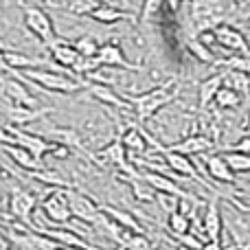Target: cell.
Instances as JSON below:
<instances>
[{"label":"cell","mask_w":250,"mask_h":250,"mask_svg":"<svg viewBox=\"0 0 250 250\" xmlns=\"http://www.w3.org/2000/svg\"><path fill=\"white\" fill-rule=\"evenodd\" d=\"M90 18L99 24H119L123 20H134V13H127V11H121L119 7H112V4H99L95 11L90 13Z\"/></svg>","instance_id":"d4e9b609"},{"label":"cell","mask_w":250,"mask_h":250,"mask_svg":"<svg viewBox=\"0 0 250 250\" xmlns=\"http://www.w3.org/2000/svg\"><path fill=\"white\" fill-rule=\"evenodd\" d=\"M66 200H68V207L70 213H73L75 220L83 222V224H95L97 217H99L101 208L90 195L82 193L79 189H64Z\"/></svg>","instance_id":"52a82bcc"},{"label":"cell","mask_w":250,"mask_h":250,"mask_svg":"<svg viewBox=\"0 0 250 250\" xmlns=\"http://www.w3.org/2000/svg\"><path fill=\"white\" fill-rule=\"evenodd\" d=\"M242 99H244V97L239 95V92H235L233 88L222 86L220 90H217L213 104H215L220 110H235V108H239V105H242Z\"/></svg>","instance_id":"f546056e"},{"label":"cell","mask_w":250,"mask_h":250,"mask_svg":"<svg viewBox=\"0 0 250 250\" xmlns=\"http://www.w3.org/2000/svg\"><path fill=\"white\" fill-rule=\"evenodd\" d=\"M55 250H68V248H64V246H57Z\"/></svg>","instance_id":"f6af8a7d"},{"label":"cell","mask_w":250,"mask_h":250,"mask_svg":"<svg viewBox=\"0 0 250 250\" xmlns=\"http://www.w3.org/2000/svg\"><path fill=\"white\" fill-rule=\"evenodd\" d=\"M244 136H250V114H248V123L244 125Z\"/></svg>","instance_id":"ee69618b"},{"label":"cell","mask_w":250,"mask_h":250,"mask_svg":"<svg viewBox=\"0 0 250 250\" xmlns=\"http://www.w3.org/2000/svg\"><path fill=\"white\" fill-rule=\"evenodd\" d=\"M9 66H7V60H4V51L0 48V73H9Z\"/></svg>","instance_id":"7bdbcfd3"},{"label":"cell","mask_w":250,"mask_h":250,"mask_svg":"<svg viewBox=\"0 0 250 250\" xmlns=\"http://www.w3.org/2000/svg\"><path fill=\"white\" fill-rule=\"evenodd\" d=\"M0 95L9 99L13 105H24V108H40L38 99L26 90V86L20 79H7L0 77Z\"/></svg>","instance_id":"9a60e30c"},{"label":"cell","mask_w":250,"mask_h":250,"mask_svg":"<svg viewBox=\"0 0 250 250\" xmlns=\"http://www.w3.org/2000/svg\"><path fill=\"white\" fill-rule=\"evenodd\" d=\"M224 160L230 167V171L237 173H250V154H242V151H224Z\"/></svg>","instance_id":"4dcf8cb0"},{"label":"cell","mask_w":250,"mask_h":250,"mask_svg":"<svg viewBox=\"0 0 250 250\" xmlns=\"http://www.w3.org/2000/svg\"><path fill=\"white\" fill-rule=\"evenodd\" d=\"M20 77H24L26 82L40 86L42 90L48 92H62V95H73V92H79L82 88H86L88 82H82V79H75L70 75L64 73H55V70H46V68H26L20 70Z\"/></svg>","instance_id":"7a4b0ae2"},{"label":"cell","mask_w":250,"mask_h":250,"mask_svg":"<svg viewBox=\"0 0 250 250\" xmlns=\"http://www.w3.org/2000/svg\"><path fill=\"white\" fill-rule=\"evenodd\" d=\"M187 48H189V53L195 57L198 62H204V64H215V53H213V48H208L207 44H202L198 38H191L189 44H187Z\"/></svg>","instance_id":"1f68e13d"},{"label":"cell","mask_w":250,"mask_h":250,"mask_svg":"<svg viewBox=\"0 0 250 250\" xmlns=\"http://www.w3.org/2000/svg\"><path fill=\"white\" fill-rule=\"evenodd\" d=\"M226 13H229L226 0H191L189 2V16L191 24H195V35L222 24Z\"/></svg>","instance_id":"3957f363"},{"label":"cell","mask_w":250,"mask_h":250,"mask_svg":"<svg viewBox=\"0 0 250 250\" xmlns=\"http://www.w3.org/2000/svg\"><path fill=\"white\" fill-rule=\"evenodd\" d=\"M202 250H224V244H222V239H207L202 244Z\"/></svg>","instance_id":"60d3db41"},{"label":"cell","mask_w":250,"mask_h":250,"mask_svg":"<svg viewBox=\"0 0 250 250\" xmlns=\"http://www.w3.org/2000/svg\"><path fill=\"white\" fill-rule=\"evenodd\" d=\"M154 149L163 154L165 163H167V167L171 169L173 173H178L180 178H189V180H193V182H198V185H204L207 189H211V187L204 182V178L198 173L195 165L191 163V156L178 154V151H167V149H165V145H160V143H158V147H154Z\"/></svg>","instance_id":"30bf717a"},{"label":"cell","mask_w":250,"mask_h":250,"mask_svg":"<svg viewBox=\"0 0 250 250\" xmlns=\"http://www.w3.org/2000/svg\"><path fill=\"white\" fill-rule=\"evenodd\" d=\"M167 226L173 235H185L191 230V220L180 211H173L167 215Z\"/></svg>","instance_id":"836d02e7"},{"label":"cell","mask_w":250,"mask_h":250,"mask_svg":"<svg viewBox=\"0 0 250 250\" xmlns=\"http://www.w3.org/2000/svg\"><path fill=\"white\" fill-rule=\"evenodd\" d=\"M4 127H7V132L11 134L13 145L24 147V149L29 151V154H33V156H35V158L44 160V156L51 154L53 143L48 141V138L38 136V134H31V132H24L22 127H13V125H4Z\"/></svg>","instance_id":"8fae6325"},{"label":"cell","mask_w":250,"mask_h":250,"mask_svg":"<svg viewBox=\"0 0 250 250\" xmlns=\"http://www.w3.org/2000/svg\"><path fill=\"white\" fill-rule=\"evenodd\" d=\"M202 229L207 239H222V229H224V222H222V211H220V195L213 191L211 200L207 202V211L202 217Z\"/></svg>","instance_id":"e0dca14e"},{"label":"cell","mask_w":250,"mask_h":250,"mask_svg":"<svg viewBox=\"0 0 250 250\" xmlns=\"http://www.w3.org/2000/svg\"><path fill=\"white\" fill-rule=\"evenodd\" d=\"M73 46L77 48L79 57H97V51H99V46H101V44L97 42L95 38H90V35H83V38L75 40V44H73Z\"/></svg>","instance_id":"d590c367"},{"label":"cell","mask_w":250,"mask_h":250,"mask_svg":"<svg viewBox=\"0 0 250 250\" xmlns=\"http://www.w3.org/2000/svg\"><path fill=\"white\" fill-rule=\"evenodd\" d=\"M53 108H24V105H7L4 108V117H7V125H13V127H24V125L40 121L46 114H51Z\"/></svg>","instance_id":"2e32d148"},{"label":"cell","mask_w":250,"mask_h":250,"mask_svg":"<svg viewBox=\"0 0 250 250\" xmlns=\"http://www.w3.org/2000/svg\"><path fill=\"white\" fill-rule=\"evenodd\" d=\"M156 202H158V207L163 208L165 213H173V211H178V207H180V200L182 198H178V195H171V193H160V191H156Z\"/></svg>","instance_id":"8d00e7d4"},{"label":"cell","mask_w":250,"mask_h":250,"mask_svg":"<svg viewBox=\"0 0 250 250\" xmlns=\"http://www.w3.org/2000/svg\"><path fill=\"white\" fill-rule=\"evenodd\" d=\"M0 250H11V242L7 239L4 233H0Z\"/></svg>","instance_id":"b9f144b4"},{"label":"cell","mask_w":250,"mask_h":250,"mask_svg":"<svg viewBox=\"0 0 250 250\" xmlns=\"http://www.w3.org/2000/svg\"><path fill=\"white\" fill-rule=\"evenodd\" d=\"M248 26H250V18H248Z\"/></svg>","instance_id":"7dc6e473"},{"label":"cell","mask_w":250,"mask_h":250,"mask_svg":"<svg viewBox=\"0 0 250 250\" xmlns=\"http://www.w3.org/2000/svg\"><path fill=\"white\" fill-rule=\"evenodd\" d=\"M0 151H4V154H7L18 167L24 169V171H40V169H44V160L35 158L33 154H29V151L20 145L7 143V145H0Z\"/></svg>","instance_id":"7402d4cb"},{"label":"cell","mask_w":250,"mask_h":250,"mask_svg":"<svg viewBox=\"0 0 250 250\" xmlns=\"http://www.w3.org/2000/svg\"><path fill=\"white\" fill-rule=\"evenodd\" d=\"M167 151H178V154H185V156H202L207 154L208 149H213V141L204 134H189L185 136L182 141L173 143V145H167L165 147Z\"/></svg>","instance_id":"d6986e66"},{"label":"cell","mask_w":250,"mask_h":250,"mask_svg":"<svg viewBox=\"0 0 250 250\" xmlns=\"http://www.w3.org/2000/svg\"><path fill=\"white\" fill-rule=\"evenodd\" d=\"M86 90L90 92L97 101H101V104H105V105H112L114 110H127V112H132V105L127 104V99L121 97L112 86H108V83L88 82L86 83Z\"/></svg>","instance_id":"ac0fdd59"},{"label":"cell","mask_w":250,"mask_h":250,"mask_svg":"<svg viewBox=\"0 0 250 250\" xmlns=\"http://www.w3.org/2000/svg\"><path fill=\"white\" fill-rule=\"evenodd\" d=\"M35 207H38L35 193L22 189V187H9V213L13 220H18L26 229H33Z\"/></svg>","instance_id":"5b68a950"},{"label":"cell","mask_w":250,"mask_h":250,"mask_svg":"<svg viewBox=\"0 0 250 250\" xmlns=\"http://www.w3.org/2000/svg\"><path fill=\"white\" fill-rule=\"evenodd\" d=\"M0 171H2V163H0Z\"/></svg>","instance_id":"bcb514c9"},{"label":"cell","mask_w":250,"mask_h":250,"mask_svg":"<svg viewBox=\"0 0 250 250\" xmlns=\"http://www.w3.org/2000/svg\"><path fill=\"white\" fill-rule=\"evenodd\" d=\"M4 60H7V66L16 73L26 68H44V62L40 57H31L24 55V53H16V51H4Z\"/></svg>","instance_id":"4316f807"},{"label":"cell","mask_w":250,"mask_h":250,"mask_svg":"<svg viewBox=\"0 0 250 250\" xmlns=\"http://www.w3.org/2000/svg\"><path fill=\"white\" fill-rule=\"evenodd\" d=\"M119 136H121V143L125 147V154H127V160L134 158H143L149 151V143H147L145 129L136 123H129L127 127H123L119 123Z\"/></svg>","instance_id":"9c48e42d"},{"label":"cell","mask_w":250,"mask_h":250,"mask_svg":"<svg viewBox=\"0 0 250 250\" xmlns=\"http://www.w3.org/2000/svg\"><path fill=\"white\" fill-rule=\"evenodd\" d=\"M99 4H101L99 0H68L66 2V11L73 13V16H90Z\"/></svg>","instance_id":"e575fe53"},{"label":"cell","mask_w":250,"mask_h":250,"mask_svg":"<svg viewBox=\"0 0 250 250\" xmlns=\"http://www.w3.org/2000/svg\"><path fill=\"white\" fill-rule=\"evenodd\" d=\"M204 167L211 180H215L217 185H235V173L230 171V167L226 165L224 156L222 154H213V156H204Z\"/></svg>","instance_id":"44dd1931"},{"label":"cell","mask_w":250,"mask_h":250,"mask_svg":"<svg viewBox=\"0 0 250 250\" xmlns=\"http://www.w3.org/2000/svg\"><path fill=\"white\" fill-rule=\"evenodd\" d=\"M26 176L33 178V180L38 182H44V185H48L51 189H75V185L68 180V178H64L60 171H55V169H40V171H26Z\"/></svg>","instance_id":"484cf974"},{"label":"cell","mask_w":250,"mask_h":250,"mask_svg":"<svg viewBox=\"0 0 250 250\" xmlns=\"http://www.w3.org/2000/svg\"><path fill=\"white\" fill-rule=\"evenodd\" d=\"M141 178L154 191H160V193H171V195H178V198H182V200H191V202H200V200L195 198L193 193L180 189V185H178L173 178L165 176V173H158V171H141Z\"/></svg>","instance_id":"5bb4252c"},{"label":"cell","mask_w":250,"mask_h":250,"mask_svg":"<svg viewBox=\"0 0 250 250\" xmlns=\"http://www.w3.org/2000/svg\"><path fill=\"white\" fill-rule=\"evenodd\" d=\"M224 86L233 88L235 92H239L242 97L250 95V75L239 73V70H224Z\"/></svg>","instance_id":"f1b7e54d"},{"label":"cell","mask_w":250,"mask_h":250,"mask_svg":"<svg viewBox=\"0 0 250 250\" xmlns=\"http://www.w3.org/2000/svg\"><path fill=\"white\" fill-rule=\"evenodd\" d=\"M99 208L105 213V215L110 217V220L114 222V224L121 226V229H125V230H132V233H145V230L141 229V224L136 222V217H134L132 213L121 211V208H112V207H99Z\"/></svg>","instance_id":"83f0119b"},{"label":"cell","mask_w":250,"mask_h":250,"mask_svg":"<svg viewBox=\"0 0 250 250\" xmlns=\"http://www.w3.org/2000/svg\"><path fill=\"white\" fill-rule=\"evenodd\" d=\"M178 239H180V242L185 244L189 250H202V242H200V237L191 235V230L189 233H185V235H178Z\"/></svg>","instance_id":"f35d334b"},{"label":"cell","mask_w":250,"mask_h":250,"mask_svg":"<svg viewBox=\"0 0 250 250\" xmlns=\"http://www.w3.org/2000/svg\"><path fill=\"white\" fill-rule=\"evenodd\" d=\"M44 138H48L51 143H57V145L68 147V149H79L82 154H86V156L90 154V151L83 147L79 132L77 129H73V127H51L46 134H44Z\"/></svg>","instance_id":"603a6c76"},{"label":"cell","mask_w":250,"mask_h":250,"mask_svg":"<svg viewBox=\"0 0 250 250\" xmlns=\"http://www.w3.org/2000/svg\"><path fill=\"white\" fill-rule=\"evenodd\" d=\"M213 33H215V44H220L222 48L233 51V53H237V55L250 57V44H248L246 35H244L239 29L222 22V24H217L215 29H213Z\"/></svg>","instance_id":"7c38bea8"},{"label":"cell","mask_w":250,"mask_h":250,"mask_svg":"<svg viewBox=\"0 0 250 250\" xmlns=\"http://www.w3.org/2000/svg\"><path fill=\"white\" fill-rule=\"evenodd\" d=\"M97 60L101 62V66H104V68H123V70H134V73L143 70V66L132 64V62L125 57L123 48L119 46L117 42L101 44L99 51H97Z\"/></svg>","instance_id":"4fadbf2b"},{"label":"cell","mask_w":250,"mask_h":250,"mask_svg":"<svg viewBox=\"0 0 250 250\" xmlns=\"http://www.w3.org/2000/svg\"><path fill=\"white\" fill-rule=\"evenodd\" d=\"M46 48H48V53H51V60L55 62L60 68L70 70L75 66V62L79 60L77 48H75L73 44H70L68 40H64V38H55Z\"/></svg>","instance_id":"ffe728a7"},{"label":"cell","mask_w":250,"mask_h":250,"mask_svg":"<svg viewBox=\"0 0 250 250\" xmlns=\"http://www.w3.org/2000/svg\"><path fill=\"white\" fill-rule=\"evenodd\" d=\"M224 86V75L217 73V75H211V77L202 79L198 86V108L200 110H207L208 105L213 104V99H215L217 90Z\"/></svg>","instance_id":"cb8c5ba5"},{"label":"cell","mask_w":250,"mask_h":250,"mask_svg":"<svg viewBox=\"0 0 250 250\" xmlns=\"http://www.w3.org/2000/svg\"><path fill=\"white\" fill-rule=\"evenodd\" d=\"M88 158L95 160L99 167H110V169H119L121 176H136L138 169L134 167L127 160V154H125V147L121 143V136H114V141H110L104 149H99L97 154H88Z\"/></svg>","instance_id":"277c9868"},{"label":"cell","mask_w":250,"mask_h":250,"mask_svg":"<svg viewBox=\"0 0 250 250\" xmlns=\"http://www.w3.org/2000/svg\"><path fill=\"white\" fill-rule=\"evenodd\" d=\"M24 24L44 46H48V44L57 38L53 20L48 18V13H44L40 7H24Z\"/></svg>","instance_id":"ba28073f"},{"label":"cell","mask_w":250,"mask_h":250,"mask_svg":"<svg viewBox=\"0 0 250 250\" xmlns=\"http://www.w3.org/2000/svg\"><path fill=\"white\" fill-rule=\"evenodd\" d=\"M178 95H180V83H178L176 77H171L169 82L160 83V86L151 88V90L143 92V95L127 97V104L132 105V112H134V117H136V121L147 123L158 110L173 104V101L178 99Z\"/></svg>","instance_id":"6da1fadb"},{"label":"cell","mask_w":250,"mask_h":250,"mask_svg":"<svg viewBox=\"0 0 250 250\" xmlns=\"http://www.w3.org/2000/svg\"><path fill=\"white\" fill-rule=\"evenodd\" d=\"M160 7H163V0H145L141 9V24H147L151 18H156Z\"/></svg>","instance_id":"74e56055"},{"label":"cell","mask_w":250,"mask_h":250,"mask_svg":"<svg viewBox=\"0 0 250 250\" xmlns=\"http://www.w3.org/2000/svg\"><path fill=\"white\" fill-rule=\"evenodd\" d=\"M99 68H104V66H101V62L97 60V57H79L70 70H73L77 77H90V75L97 73Z\"/></svg>","instance_id":"d6a6232c"},{"label":"cell","mask_w":250,"mask_h":250,"mask_svg":"<svg viewBox=\"0 0 250 250\" xmlns=\"http://www.w3.org/2000/svg\"><path fill=\"white\" fill-rule=\"evenodd\" d=\"M226 151H242V154H250V136H242L235 145L226 147Z\"/></svg>","instance_id":"ab89813d"},{"label":"cell","mask_w":250,"mask_h":250,"mask_svg":"<svg viewBox=\"0 0 250 250\" xmlns=\"http://www.w3.org/2000/svg\"><path fill=\"white\" fill-rule=\"evenodd\" d=\"M42 213L46 215V220L51 224L46 226H66L73 220V213H70L68 200H66L64 189H48L46 198L42 200Z\"/></svg>","instance_id":"8992f818"}]
</instances>
